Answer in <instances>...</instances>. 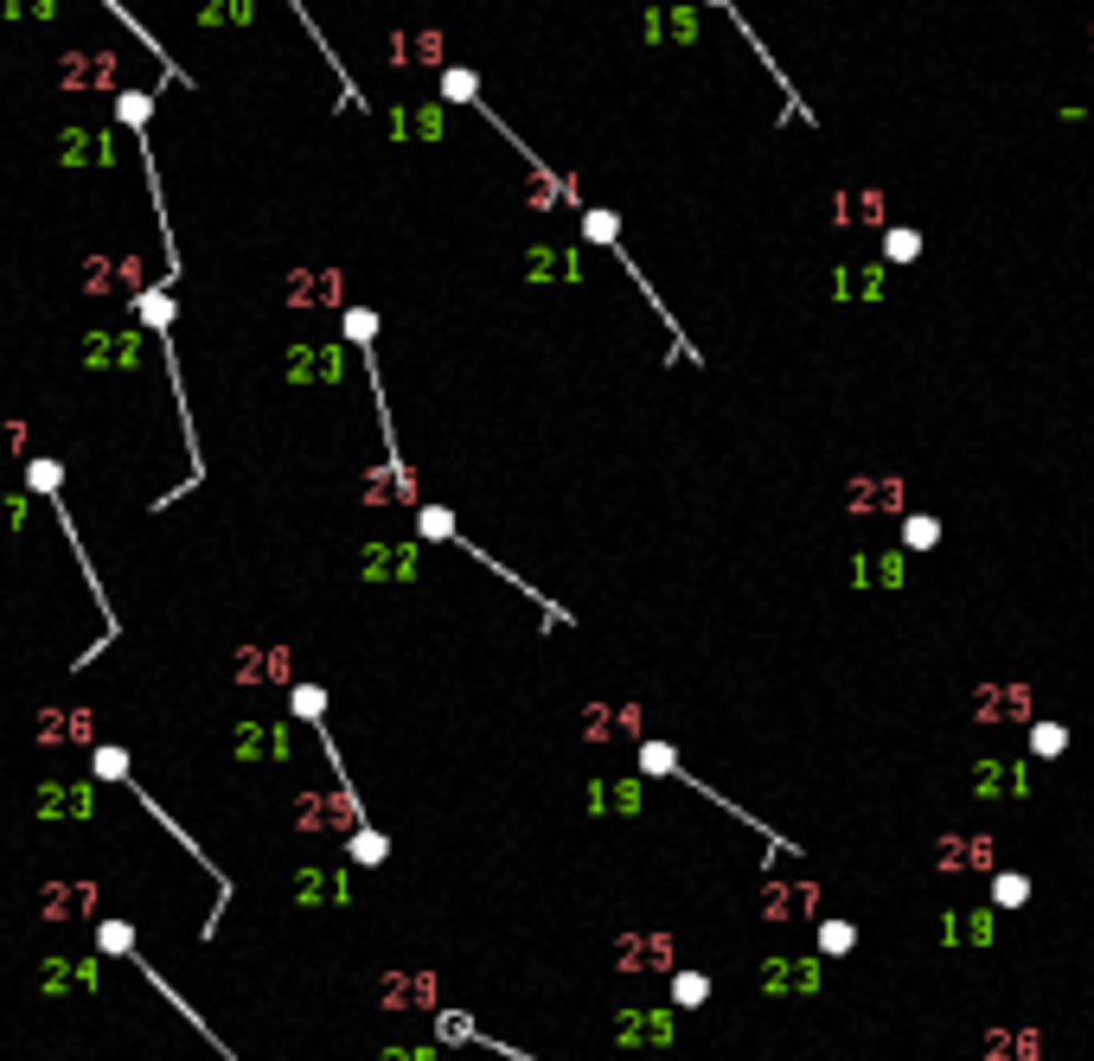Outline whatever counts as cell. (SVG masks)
<instances>
[{
    "label": "cell",
    "mask_w": 1094,
    "mask_h": 1061,
    "mask_svg": "<svg viewBox=\"0 0 1094 1061\" xmlns=\"http://www.w3.org/2000/svg\"><path fill=\"white\" fill-rule=\"evenodd\" d=\"M90 365H142V339H135V332H103V339H90Z\"/></svg>",
    "instance_id": "obj_19"
},
{
    "label": "cell",
    "mask_w": 1094,
    "mask_h": 1061,
    "mask_svg": "<svg viewBox=\"0 0 1094 1061\" xmlns=\"http://www.w3.org/2000/svg\"><path fill=\"white\" fill-rule=\"evenodd\" d=\"M384 1061H429L422 1049H397V1056H384Z\"/></svg>",
    "instance_id": "obj_41"
},
{
    "label": "cell",
    "mask_w": 1094,
    "mask_h": 1061,
    "mask_svg": "<svg viewBox=\"0 0 1094 1061\" xmlns=\"http://www.w3.org/2000/svg\"><path fill=\"white\" fill-rule=\"evenodd\" d=\"M583 230H589L596 244H608V250H614V237H621V218H614V212H589V218H583Z\"/></svg>",
    "instance_id": "obj_32"
},
{
    "label": "cell",
    "mask_w": 1094,
    "mask_h": 1061,
    "mask_svg": "<svg viewBox=\"0 0 1094 1061\" xmlns=\"http://www.w3.org/2000/svg\"><path fill=\"white\" fill-rule=\"evenodd\" d=\"M589 812H641L634 780H589Z\"/></svg>",
    "instance_id": "obj_18"
},
{
    "label": "cell",
    "mask_w": 1094,
    "mask_h": 1061,
    "mask_svg": "<svg viewBox=\"0 0 1094 1061\" xmlns=\"http://www.w3.org/2000/svg\"><path fill=\"white\" fill-rule=\"evenodd\" d=\"M973 793L980 800H1024L1030 793V768L1024 761H1005V755H992L973 768Z\"/></svg>",
    "instance_id": "obj_6"
},
{
    "label": "cell",
    "mask_w": 1094,
    "mask_h": 1061,
    "mask_svg": "<svg viewBox=\"0 0 1094 1061\" xmlns=\"http://www.w3.org/2000/svg\"><path fill=\"white\" fill-rule=\"evenodd\" d=\"M1030 902V877L1024 870H999L992 877V908H1024Z\"/></svg>",
    "instance_id": "obj_27"
},
{
    "label": "cell",
    "mask_w": 1094,
    "mask_h": 1061,
    "mask_svg": "<svg viewBox=\"0 0 1094 1061\" xmlns=\"http://www.w3.org/2000/svg\"><path fill=\"white\" fill-rule=\"evenodd\" d=\"M295 825L302 832H359V800L352 793H307Z\"/></svg>",
    "instance_id": "obj_4"
},
{
    "label": "cell",
    "mask_w": 1094,
    "mask_h": 1061,
    "mask_svg": "<svg viewBox=\"0 0 1094 1061\" xmlns=\"http://www.w3.org/2000/svg\"><path fill=\"white\" fill-rule=\"evenodd\" d=\"M38 915L45 921H83L97 915V882H45V895H38Z\"/></svg>",
    "instance_id": "obj_8"
},
{
    "label": "cell",
    "mask_w": 1094,
    "mask_h": 1061,
    "mask_svg": "<svg viewBox=\"0 0 1094 1061\" xmlns=\"http://www.w3.org/2000/svg\"><path fill=\"white\" fill-rule=\"evenodd\" d=\"M711 7H730V0H711Z\"/></svg>",
    "instance_id": "obj_42"
},
{
    "label": "cell",
    "mask_w": 1094,
    "mask_h": 1061,
    "mask_svg": "<svg viewBox=\"0 0 1094 1061\" xmlns=\"http://www.w3.org/2000/svg\"><path fill=\"white\" fill-rule=\"evenodd\" d=\"M673 1036H679L673 1011H621L614 1017V1042L621 1049H673Z\"/></svg>",
    "instance_id": "obj_3"
},
{
    "label": "cell",
    "mask_w": 1094,
    "mask_h": 1061,
    "mask_svg": "<svg viewBox=\"0 0 1094 1061\" xmlns=\"http://www.w3.org/2000/svg\"><path fill=\"white\" fill-rule=\"evenodd\" d=\"M704 997H711V979H704V972H673V1004H679V1011H698Z\"/></svg>",
    "instance_id": "obj_29"
},
{
    "label": "cell",
    "mask_w": 1094,
    "mask_h": 1061,
    "mask_svg": "<svg viewBox=\"0 0 1094 1061\" xmlns=\"http://www.w3.org/2000/svg\"><path fill=\"white\" fill-rule=\"evenodd\" d=\"M320 703H327V697L314 691V685H302V691H295V716H320Z\"/></svg>",
    "instance_id": "obj_38"
},
{
    "label": "cell",
    "mask_w": 1094,
    "mask_h": 1061,
    "mask_svg": "<svg viewBox=\"0 0 1094 1061\" xmlns=\"http://www.w3.org/2000/svg\"><path fill=\"white\" fill-rule=\"evenodd\" d=\"M97 768H103V774L115 780V774H122V748H103V755H97Z\"/></svg>",
    "instance_id": "obj_40"
},
{
    "label": "cell",
    "mask_w": 1094,
    "mask_h": 1061,
    "mask_svg": "<svg viewBox=\"0 0 1094 1061\" xmlns=\"http://www.w3.org/2000/svg\"><path fill=\"white\" fill-rule=\"evenodd\" d=\"M851 947H858V927H851V921H820V952H826V959L832 952H851Z\"/></svg>",
    "instance_id": "obj_30"
},
{
    "label": "cell",
    "mask_w": 1094,
    "mask_h": 1061,
    "mask_svg": "<svg viewBox=\"0 0 1094 1061\" xmlns=\"http://www.w3.org/2000/svg\"><path fill=\"white\" fill-rule=\"evenodd\" d=\"M941 870H992V838H941Z\"/></svg>",
    "instance_id": "obj_16"
},
{
    "label": "cell",
    "mask_w": 1094,
    "mask_h": 1061,
    "mask_svg": "<svg viewBox=\"0 0 1094 1061\" xmlns=\"http://www.w3.org/2000/svg\"><path fill=\"white\" fill-rule=\"evenodd\" d=\"M935 544H941V518H935V512H909L903 518V544H896V550H909V556H915V550H935Z\"/></svg>",
    "instance_id": "obj_26"
},
{
    "label": "cell",
    "mask_w": 1094,
    "mask_h": 1061,
    "mask_svg": "<svg viewBox=\"0 0 1094 1061\" xmlns=\"http://www.w3.org/2000/svg\"><path fill=\"white\" fill-rule=\"evenodd\" d=\"M397 58H422V65H436V58H442V38H436V33H416L410 45H397Z\"/></svg>",
    "instance_id": "obj_33"
},
{
    "label": "cell",
    "mask_w": 1094,
    "mask_h": 1061,
    "mask_svg": "<svg viewBox=\"0 0 1094 1061\" xmlns=\"http://www.w3.org/2000/svg\"><path fill=\"white\" fill-rule=\"evenodd\" d=\"M985 1056L992 1061H1005V1056L1044 1061V1036H1037V1029H992V1036H985Z\"/></svg>",
    "instance_id": "obj_15"
},
{
    "label": "cell",
    "mask_w": 1094,
    "mask_h": 1061,
    "mask_svg": "<svg viewBox=\"0 0 1094 1061\" xmlns=\"http://www.w3.org/2000/svg\"><path fill=\"white\" fill-rule=\"evenodd\" d=\"M384 1004H436V979L429 972H416V979H384Z\"/></svg>",
    "instance_id": "obj_25"
},
{
    "label": "cell",
    "mask_w": 1094,
    "mask_h": 1061,
    "mask_svg": "<svg viewBox=\"0 0 1094 1061\" xmlns=\"http://www.w3.org/2000/svg\"><path fill=\"white\" fill-rule=\"evenodd\" d=\"M103 947H110V952H128V947H135V934H128L122 921H110V927H103Z\"/></svg>",
    "instance_id": "obj_37"
},
{
    "label": "cell",
    "mask_w": 1094,
    "mask_h": 1061,
    "mask_svg": "<svg viewBox=\"0 0 1094 1061\" xmlns=\"http://www.w3.org/2000/svg\"><path fill=\"white\" fill-rule=\"evenodd\" d=\"M289 377H307V384H314V377H340V352H334V346H302V352L289 359Z\"/></svg>",
    "instance_id": "obj_20"
},
{
    "label": "cell",
    "mask_w": 1094,
    "mask_h": 1061,
    "mask_svg": "<svg viewBox=\"0 0 1094 1061\" xmlns=\"http://www.w3.org/2000/svg\"><path fill=\"white\" fill-rule=\"evenodd\" d=\"M941 947H992V908H947Z\"/></svg>",
    "instance_id": "obj_12"
},
{
    "label": "cell",
    "mask_w": 1094,
    "mask_h": 1061,
    "mask_svg": "<svg viewBox=\"0 0 1094 1061\" xmlns=\"http://www.w3.org/2000/svg\"><path fill=\"white\" fill-rule=\"evenodd\" d=\"M289 289H295L289 294L295 307H327V301L340 294V275H289Z\"/></svg>",
    "instance_id": "obj_24"
},
{
    "label": "cell",
    "mask_w": 1094,
    "mask_h": 1061,
    "mask_svg": "<svg viewBox=\"0 0 1094 1061\" xmlns=\"http://www.w3.org/2000/svg\"><path fill=\"white\" fill-rule=\"evenodd\" d=\"M38 985L52 991V997H71V991H90V985H97V959H45Z\"/></svg>",
    "instance_id": "obj_13"
},
{
    "label": "cell",
    "mask_w": 1094,
    "mask_h": 1061,
    "mask_svg": "<svg viewBox=\"0 0 1094 1061\" xmlns=\"http://www.w3.org/2000/svg\"><path fill=\"white\" fill-rule=\"evenodd\" d=\"M915 257H922V230L890 224V230H883V262H915Z\"/></svg>",
    "instance_id": "obj_28"
},
{
    "label": "cell",
    "mask_w": 1094,
    "mask_h": 1061,
    "mask_svg": "<svg viewBox=\"0 0 1094 1061\" xmlns=\"http://www.w3.org/2000/svg\"><path fill=\"white\" fill-rule=\"evenodd\" d=\"M614 952H621V959H614L621 972H666V966H673V940H666V934H628Z\"/></svg>",
    "instance_id": "obj_10"
},
{
    "label": "cell",
    "mask_w": 1094,
    "mask_h": 1061,
    "mask_svg": "<svg viewBox=\"0 0 1094 1061\" xmlns=\"http://www.w3.org/2000/svg\"><path fill=\"white\" fill-rule=\"evenodd\" d=\"M416 524H422V538H454V518L442 512V506H422V518H416Z\"/></svg>",
    "instance_id": "obj_34"
},
{
    "label": "cell",
    "mask_w": 1094,
    "mask_h": 1061,
    "mask_svg": "<svg viewBox=\"0 0 1094 1061\" xmlns=\"http://www.w3.org/2000/svg\"><path fill=\"white\" fill-rule=\"evenodd\" d=\"M346 327L359 332V339H372V332H377V320H372V314H365V307H359V314H346Z\"/></svg>",
    "instance_id": "obj_39"
},
{
    "label": "cell",
    "mask_w": 1094,
    "mask_h": 1061,
    "mask_svg": "<svg viewBox=\"0 0 1094 1061\" xmlns=\"http://www.w3.org/2000/svg\"><path fill=\"white\" fill-rule=\"evenodd\" d=\"M83 282H90L97 294H142L148 262H142V257H90V262H83Z\"/></svg>",
    "instance_id": "obj_5"
},
{
    "label": "cell",
    "mask_w": 1094,
    "mask_h": 1061,
    "mask_svg": "<svg viewBox=\"0 0 1094 1061\" xmlns=\"http://www.w3.org/2000/svg\"><path fill=\"white\" fill-rule=\"evenodd\" d=\"M365 576H416V550L410 544H372L359 556Z\"/></svg>",
    "instance_id": "obj_17"
},
{
    "label": "cell",
    "mask_w": 1094,
    "mask_h": 1061,
    "mask_svg": "<svg viewBox=\"0 0 1094 1061\" xmlns=\"http://www.w3.org/2000/svg\"><path fill=\"white\" fill-rule=\"evenodd\" d=\"M237 748H244V755H257V761H282V755H289V735L250 723V730H237Z\"/></svg>",
    "instance_id": "obj_21"
},
{
    "label": "cell",
    "mask_w": 1094,
    "mask_h": 1061,
    "mask_svg": "<svg viewBox=\"0 0 1094 1061\" xmlns=\"http://www.w3.org/2000/svg\"><path fill=\"white\" fill-rule=\"evenodd\" d=\"M199 20H205V26H250V20H257V0H199Z\"/></svg>",
    "instance_id": "obj_23"
},
{
    "label": "cell",
    "mask_w": 1094,
    "mask_h": 1061,
    "mask_svg": "<svg viewBox=\"0 0 1094 1061\" xmlns=\"http://www.w3.org/2000/svg\"><path fill=\"white\" fill-rule=\"evenodd\" d=\"M820 985H826V952H807V959L768 952L762 959V991L768 997H820Z\"/></svg>",
    "instance_id": "obj_1"
},
{
    "label": "cell",
    "mask_w": 1094,
    "mask_h": 1061,
    "mask_svg": "<svg viewBox=\"0 0 1094 1061\" xmlns=\"http://www.w3.org/2000/svg\"><path fill=\"white\" fill-rule=\"evenodd\" d=\"M973 716H980V723H1030V691H1024V685H999V691L985 685L980 703H973Z\"/></svg>",
    "instance_id": "obj_11"
},
{
    "label": "cell",
    "mask_w": 1094,
    "mask_h": 1061,
    "mask_svg": "<svg viewBox=\"0 0 1094 1061\" xmlns=\"http://www.w3.org/2000/svg\"><path fill=\"white\" fill-rule=\"evenodd\" d=\"M38 812H45V819H90V812H97V787H65V780H52V787L38 793Z\"/></svg>",
    "instance_id": "obj_14"
},
{
    "label": "cell",
    "mask_w": 1094,
    "mask_h": 1061,
    "mask_svg": "<svg viewBox=\"0 0 1094 1061\" xmlns=\"http://www.w3.org/2000/svg\"><path fill=\"white\" fill-rule=\"evenodd\" d=\"M289 671H295V659H289L282 646H250V653H237V665H230L237 685H282Z\"/></svg>",
    "instance_id": "obj_9"
},
{
    "label": "cell",
    "mask_w": 1094,
    "mask_h": 1061,
    "mask_svg": "<svg viewBox=\"0 0 1094 1061\" xmlns=\"http://www.w3.org/2000/svg\"><path fill=\"white\" fill-rule=\"evenodd\" d=\"M352 850H359V864H384V850H391V844L377 838V832H359V844H352Z\"/></svg>",
    "instance_id": "obj_36"
},
{
    "label": "cell",
    "mask_w": 1094,
    "mask_h": 1061,
    "mask_svg": "<svg viewBox=\"0 0 1094 1061\" xmlns=\"http://www.w3.org/2000/svg\"><path fill=\"white\" fill-rule=\"evenodd\" d=\"M442 97L449 103H474V71H449L442 77Z\"/></svg>",
    "instance_id": "obj_35"
},
{
    "label": "cell",
    "mask_w": 1094,
    "mask_h": 1061,
    "mask_svg": "<svg viewBox=\"0 0 1094 1061\" xmlns=\"http://www.w3.org/2000/svg\"><path fill=\"white\" fill-rule=\"evenodd\" d=\"M851 583L858 588H903L909 583V550H858V556H851Z\"/></svg>",
    "instance_id": "obj_7"
},
{
    "label": "cell",
    "mask_w": 1094,
    "mask_h": 1061,
    "mask_svg": "<svg viewBox=\"0 0 1094 1061\" xmlns=\"http://www.w3.org/2000/svg\"><path fill=\"white\" fill-rule=\"evenodd\" d=\"M295 895H302V902H334V895H340V877H327V870H307V877L295 882Z\"/></svg>",
    "instance_id": "obj_31"
},
{
    "label": "cell",
    "mask_w": 1094,
    "mask_h": 1061,
    "mask_svg": "<svg viewBox=\"0 0 1094 1061\" xmlns=\"http://www.w3.org/2000/svg\"><path fill=\"white\" fill-rule=\"evenodd\" d=\"M38 742L45 748H83V742H97V716L83 703H45L38 710Z\"/></svg>",
    "instance_id": "obj_2"
},
{
    "label": "cell",
    "mask_w": 1094,
    "mask_h": 1061,
    "mask_svg": "<svg viewBox=\"0 0 1094 1061\" xmlns=\"http://www.w3.org/2000/svg\"><path fill=\"white\" fill-rule=\"evenodd\" d=\"M1030 755H1037V761H1062V755H1069V723L1030 716Z\"/></svg>",
    "instance_id": "obj_22"
}]
</instances>
